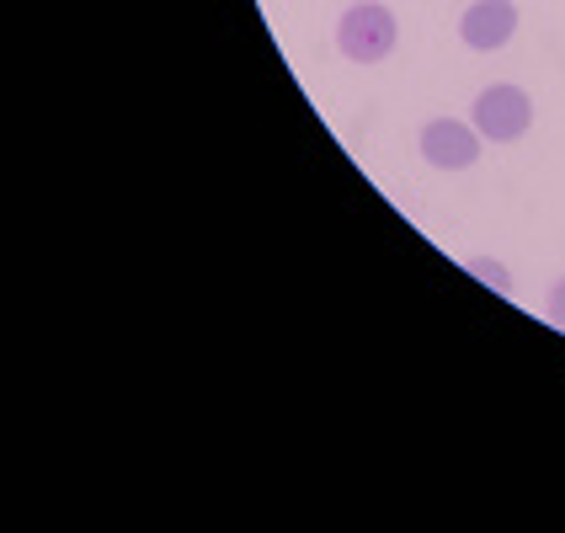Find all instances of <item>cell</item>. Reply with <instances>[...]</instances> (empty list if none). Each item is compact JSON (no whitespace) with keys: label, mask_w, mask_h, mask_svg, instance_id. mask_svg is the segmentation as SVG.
I'll return each mask as SVG.
<instances>
[{"label":"cell","mask_w":565,"mask_h":533,"mask_svg":"<svg viewBox=\"0 0 565 533\" xmlns=\"http://www.w3.org/2000/svg\"><path fill=\"white\" fill-rule=\"evenodd\" d=\"M395 43H401V22H395V11L379 6V0H352V11L337 22V49H342V60H352V64L390 60Z\"/></svg>","instance_id":"6da1fadb"},{"label":"cell","mask_w":565,"mask_h":533,"mask_svg":"<svg viewBox=\"0 0 565 533\" xmlns=\"http://www.w3.org/2000/svg\"><path fill=\"white\" fill-rule=\"evenodd\" d=\"M470 124L480 128V139H491V145H518L529 128H534V96L523 92V86H486V92L475 96L470 107Z\"/></svg>","instance_id":"7a4b0ae2"},{"label":"cell","mask_w":565,"mask_h":533,"mask_svg":"<svg viewBox=\"0 0 565 533\" xmlns=\"http://www.w3.org/2000/svg\"><path fill=\"white\" fill-rule=\"evenodd\" d=\"M480 128L465 124V118H433V124H422V160L433 166V171H470L475 160H480Z\"/></svg>","instance_id":"3957f363"},{"label":"cell","mask_w":565,"mask_h":533,"mask_svg":"<svg viewBox=\"0 0 565 533\" xmlns=\"http://www.w3.org/2000/svg\"><path fill=\"white\" fill-rule=\"evenodd\" d=\"M518 32V6L512 0H470L465 17H459V38L475 54H491V49H507Z\"/></svg>","instance_id":"277c9868"},{"label":"cell","mask_w":565,"mask_h":533,"mask_svg":"<svg viewBox=\"0 0 565 533\" xmlns=\"http://www.w3.org/2000/svg\"><path fill=\"white\" fill-rule=\"evenodd\" d=\"M465 273L480 283H491L497 294H512V273H507L502 262H491V256H475V262H465Z\"/></svg>","instance_id":"5b68a950"},{"label":"cell","mask_w":565,"mask_h":533,"mask_svg":"<svg viewBox=\"0 0 565 533\" xmlns=\"http://www.w3.org/2000/svg\"><path fill=\"white\" fill-rule=\"evenodd\" d=\"M544 310H550V320H555V326L565 331V278L550 288V305H544Z\"/></svg>","instance_id":"8992f818"}]
</instances>
